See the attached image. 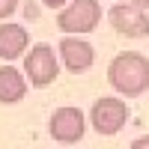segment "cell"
<instances>
[{"instance_id": "obj_1", "label": "cell", "mask_w": 149, "mask_h": 149, "mask_svg": "<svg viewBox=\"0 0 149 149\" xmlns=\"http://www.w3.org/2000/svg\"><path fill=\"white\" fill-rule=\"evenodd\" d=\"M107 84L122 98H137L149 90V60L140 51H122L107 66Z\"/></svg>"}, {"instance_id": "obj_2", "label": "cell", "mask_w": 149, "mask_h": 149, "mask_svg": "<svg viewBox=\"0 0 149 149\" xmlns=\"http://www.w3.org/2000/svg\"><path fill=\"white\" fill-rule=\"evenodd\" d=\"M131 116V110L125 104V98L119 95H102L95 98L93 107H90V125L95 134H102V137H113L125 128V122Z\"/></svg>"}, {"instance_id": "obj_3", "label": "cell", "mask_w": 149, "mask_h": 149, "mask_svg": "<svg viewBox=\"0 0 149 149\" xmlns=\"http://www.w3.org/2000/svg\"><path fill=\"white\" fill-rule=\"evenodd\" d=\"M98 24H102V3L98 0H72L69 6L57 12V27L66 36L93 33Z\"/></svg>"}, {"instance_id": "obj_4", "label": "cell", "mask_w": 149, "mask_h": 149, "mask_svg": "<svg viewBox=\"0 0 149 149\" xmlns=\"http://www.w3.org/2000/svg\"><path fill=\"white\" fill-rule=\"evenodd\" d=\"M24 74H27L30 86H36V90L51 86L57 81V74H60V54L48 42L33 45L30 51L24 54Z\"/></svg>"}, {"instance_id": "obj_5", "label": "cell", "mask_w": 149, "mask_h": 149, "mask_svg": "<svg viewBox=\"0 0 149 149\" xmlns=\"http://www.w3.org/2000/svg\"><path fill=\"white\" fill-rule=\"evenodd\" d=\"M48 131H51V137H54L60 146H74V143H81L84 131H86V116H84V110L74 107V104L57 107L54 113H51V119H48Z\"/></svg>"}, {"instance_id": "obj_6", "label": "cell", "mask_w": 149, "mask_h": 149, "mask_svg": "<svg viewBox=\"0 0 149 149\" xmlns=\"http://www.w3.org/2000/svg\"><path fill=\"white\" fill-rule=\"evenodd\" d=\"M107 21L110 27H113V33L125 36V39H143V36H149V15L146 9L134 6V3H113L107 9Z\"/></svg>"}, {"instance_id": "obj_7", "label": "cell", "mask_w": 149, "mask_h": 149, "mask_svg": "<svg viewBox=\"0 0 149 149\" xmlns=\"http://www.w3.org/2000/svg\"><path fill=\"white\" fill-rule=\"evenodd\" d=\"M57 54H60V63L66 66V72H72V74L90 72L95 63V48L84 36H63L57 45Z\"/></svg>"}, {"instance_id": "obj_8", "label": "cell", "mask_w": 149, "mask_h": 149, "mask_svg": "<svg viewBox=\"0 0 149 149\" xmlns=\"http://www.w3.org/2000/svg\"><path fill=\"white\" fill-rule=\"evenodd\" d=\"M30 51V33L21 27V24L12 21H0V57L12 63Z\"/></svg>"}, {"instance_id": "obj_9", "label": "cell", "mask_w": 149, "mask_h": 149, "mask_svg": "<svg viewBox=\"0 0 149 149\" xmlns=\"http://www.w3.org/2000/svg\"><path fill=\"white\" fill-rule=\"evenodd\" d=\"M30 90L27 74L15 66H0V104H18Z\"/></svg>"}, {"instance_id": "obj_10", "label": "cell", "mask_w": 149, "mask_h": 149, "mask_svg": "<svg viewBox=\"0 0 149 149\" xmlns=\"http://www.w3.org/2000/svg\"><path fill=\"white\" fill-rule=\"evenodd\" d=\"M18 6H21V0H0V21L12 18L18 12Z\"/></svg>"}, {"instance_id": "obj_11", "label": "cell", "mask_w": 149, "mask_h": 149, "mask_svg": "<svg viewBox=\"0 0 149 149\" xmlns=\"http://www.w3.org/2000/svg\"><path fill=\"white\" fill-rule=\"evenodd\" d=\"M69 3H72V0H42V6H48V9H63Z\"/></svg>"}, {"instance_id": "obj_12", "label": "cell", "mask_w": 149, "mask_h": 149, "mask_svg": "<svg viewBox=\"0 0 149 149\" xmlns=\"http://www.w3.org/2000/svg\"><path fill=\"white\" fill-rule=\"evenodd\" d=\"M128 149H149V134H143V137H137V140H131Z\"/></svg>"}, {"instance_id": "obj_13", "label": "cell", "mask_w": 149, "mask_h": 149, "mask_svg": "<svg viewBox=\"0 0 149 149\" xmlns=\"http://www.w3.org/2000/svg\"><path fill=\"white\" fill-rule=\"evenodd\" d=\"M128 3H134V6H140V9H149V0H128Z\"/></svg>"}, {"instance_id": "obj_14", "label": "cell", "mask_w": 149, "mask_h": 149, "mask_svg": "<svg viewBox=\"0 0 149 149\" xmlns=\"http://www.w3.org/2000/svg\"><path fill=\"white\" fill-rule=\"evenodd\" d=\"M60 149H72V146H60Z\"/></svg>"}, {"instance_id": "obj_15", "label": "cell", "mask_w": 149, "mask_h": 149, "mask_svg": "<svg viewBox=\"0 0 149 149\" xmlns=\"http://www.w3.org/2000/svg\"><path fill=\"white\" fill-rule=\"evenodd\" d=\"M113 3H119V0H113Z\"/></svg>"}]
</instances>
